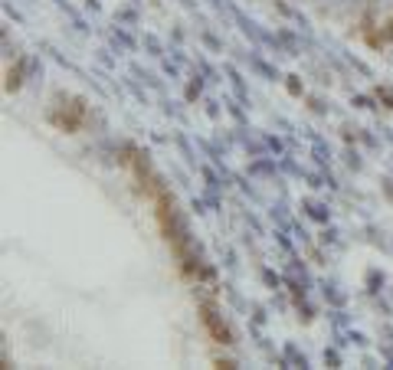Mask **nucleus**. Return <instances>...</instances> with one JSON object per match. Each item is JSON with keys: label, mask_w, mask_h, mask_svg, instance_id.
I'll use <instances>...</instances> for the list:
<instances>
[{"label": "nucleus", "mask_w": 393, "mask_h": 370, "mask_svg": "<svg viewBox=\"0 0 393 370\" xmlns=\"http://www.w3.org/2000/svg\"><path fill=\"white\" fill-rule=\"evenodd\" d=\"M86 121V105H82L79 99H72L69 105H59V109L53 112V125H59V128H66V131H76V128Z\"/></svg>", "instance_id": "obj_1"}, {"label": "nucleus", "mask_w": 393, "mask_h": 370, "mask_svg": "<svg viewBox=\"0 0 393 370\" xmlns=\"http://www.w3.org/2000/svg\"><path fill=\"white\" fill-rule=\"evenodd\" d=\"M204 325L210 328V334H213L216 341H230V331H226L223 325H220V321H216V315H213V308H204Z\"/></svg>", "instance_id": "obj_2"}, {"label": "nucleus", "mask_w": 393, "mask_h": 370, "mask_svg": "<svg viewBox=\"0 0 393 370\" xmlns=\"http://www.w3.org/2000/svg\"><path fill=\"white\" fill-rule=\"evenodd\" d=\"M17 85H20V66L7 73V89H17Z\"/></svg>", "instance_id": "obj_3"}]
</instances>
